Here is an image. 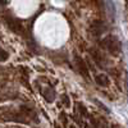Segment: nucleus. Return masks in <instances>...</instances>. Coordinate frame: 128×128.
Wrapping results in <instances>:
<instances>
[{
	"instance_id": "f257e3e1",
	"label": "nucleus",
	"mask_w": 128,
	"mask_h": 128,
	"mask_svg": "<svg viewBox=\"0 0 128 128\" xmlns=\"http://www.w3.org/2000/svg\"><path fill=\"white\" fill-rule=\"evenodd\" d=\"M101 46L105 48L109 52H112L113 55L114 54H118V52L120 51V44H119L118 40H116L114 36H106L101 41Z\"/></svg>"
},
{
	"instance_id": "f03ea898",
	"label": "nucleus",
	"mask_w": 128,
	"mask_h": 128,
	"mask_svg": "<svg viewBox=\"0 0 128 128\" xmlns=\"http://www.w3.org/2000/svg\"><path fill=\"white\" fill-rule=\"evenodd\" d=\"M5 20H6V24L9 26V28L12 30L13 32H16V34H18V35H22L23 32H24L22 23H20L18 19H14V18L6 17V18H5Z\"/></svg>"
},
{
	"instance_id": "7ed1b4c3",
	"label": "nucleus",
	"mask_w": 128,
	"mask_h": 128,
	"mask_svg": "<svg viewBox=\"0 0 128 128\" xmlns=\"http://www.w3.org/2000/svg\"><path fill=\"white\" fill-rule=\"evenodd\" d=\"M74 60H76V67H77L78 72L82 74L83 77L88 78V68H87L86 62H84L80 55H76V56H74Z\"/></svg>"
},
{
	"instance_id": "20e7f679",
	"label": "nucleus",
	"mask_w": 128,
	"mask_h": 128,
	"mask_svg": "<svg viewBox=\"0 0 128 128\" xmlns=\"http://www.w3.org/2000/svg\"><path fill=\"white\" fill-rule=\"evenodd\" d=\"M102 30H104V24L101 20H94L92 24H91V31L95 36H100L102 34Z\"/></svg>"
},
{
	"instance_id": "39448f33",
	"label": "nucleus",
	"mask_w": 128,
	"mask_h": 128,
	"mask_svg": "<svg viewBox=\"0 0 128 128\" xmlns=\"http://www.w3.org/2000/svg\"><path fill=\"white\" fill-rule=\"evenodd\" d=\"M95 81L99 86H109V78L106 77L105 74H96Z\"/></svg>"
},
{
	"instance_id": "423d86ee",
	"label": "nucleus",
	"mask_w": 128,
	"mask_h": 128,
	"mask_svg": "<svg viewBox=\"0 0 128 128\" xmlns=\"http://www.w3.org/2000/svg\"><path fill=\"white\" fill-rule=\"evenodd\" d=\"M90 54H91V58L94 59V62L98 64L99 67H101L102 66V56H101V54L98 51V50H90Z\"/></svg>"
},
{
	"instance_id": "0eeeda50",
	"label": "nucleus",
	"mask_w": 128,
	"mask_h": 128,
	"mask_svg": "<svg viewBox=\"0 0 128 128\" xmlns=\"http://www.w3.org/2000/svg\"><path fill=\"white\" fill-rule=\"evenodd\" d=\"M42 96L45 98V100H46L48 102L54 101V91H52L51 88H49V87L42 88Z\"/></svg>"
},
{
	"instance_id": "6e6552de",
	"label": "nucleus",
	"mask_w": 128,
	"mask_h": 128,
	"mask_svg": "<svg viewBox=\"0 0 128 128\" xmlns=\"http://www.w3.org/2000/svg\"><path fill=\"white\" fill-rule=\"evenodd\" d=\"M8 52L5 51V50H3L2 48H0V62H5L6 59H8Z\"/></svg>"
},
{
	"instance_id": "1a4fd4ad",
	"label": "nucleus",
	"mask_w": 128,
	"mask_h": 128,
	"mask_svg": "<svg viewBox=\"0 0 128 128\" xmlns=\"http://www.w3.org/2000/svg\"><path fill=\"white\" fill-rule=\"evenodd\" d=\"M78 109H80V113L82 114V116H88V113H87V109L84 108L82 104H78Z\"/></svg>"
},
{
	"instance_id": "9d476101",
	"label": "nucleus",
	"mask_w": 128,
	"mask_h": 128,
	"mask_svg": "<svg viewBox=\"0 0 128 128\" xmlns=\"http://www.w3.org/2000/svg\"><path fill=\"white\" fill-rule=\"evenodd\" d=\"M60 119H62V122H64V124H67V116H66V114H64V113H62L60 114Z\"/></svg>"
},
{
	"instance_id": "9b49d317",
	"label": "nucleus",
	"mask_w": 128,
	"mask_h": 128,
	"mask_svg": "<svg viewBox=\"0 0 128 128\" xmlns=\"http://www.w3.org/2000/svg\"><path fill=\"white\" fill-rule=\"evenodd\" d=\"M63 100H64V102H66L67 106H69V99H68V96H63Z\"/></svg>"
},
{
	"instance_id": "f8f14e48",
	"label": "nucleus",
	"mask_w": 128,
	"mask_h": 128,
	"mask_svg": "<svg viewBox=\"0 0 128 128\" xmlns=\"http://www.w3.org/2000/svg\"><path fill=\"white\" fill-rule=\"evenodd\" d=\"M54 128H62V127L59 126V123H58V122H55V123H54Z\"/></svg>"
}]
</instances>
